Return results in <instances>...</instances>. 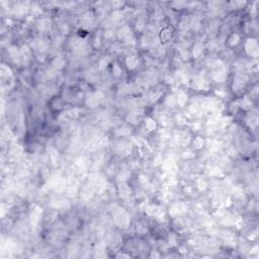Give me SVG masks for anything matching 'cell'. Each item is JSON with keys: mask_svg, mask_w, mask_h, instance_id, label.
Segmentation results:
<instances>
[{"mask_svg": "<svg viewBox=\"0 0 259 259\" xmlns=\"http://www.w3.org/2000/svg\"><path fill=\"white\" fill-rule=\"evenodd\" d=\"M114 223L117 225H119L120 227H123L126 228L129 224V217L128 215L126 214V212L123 209H117V211H114Z\"/></svg>", "mask_w": 259, "mask_h": 259, "instance_id": "6da1fadb", "label": "cell"}, {"mask_svg": "<svg viewBox=\"0 0 259 259\" xmlns=\"http://www.w3.org/2000/svg\"><path fill=\"white\" fill-rule=\"evenodd\" d=\"M102 100H103V94L101 92L97 91L89 94L87 98H86V103L90 107H96V106H98L101 103Z\"/></svg>", "mask_w": 259, "mask_h": 259, "instance_id": "7a4b0ae2", "label": "cell"}, {"mask_svg": "<svg viewBox=\"0 0 259 259\" xmlns=\"http://www.w3.org/2000/svg\"><path fill=\"white\" fill-rule=\"evenodd\" d=\"M247 80H248V78H247L246 75H242V74H238L237 76L235 77L234 79V85H233V88H234V91H239L241 90L244 86H245Z\"/></svg>", "mask_w": 259, "mask_h": 259, "instance_id": "3957f363", "label": "cell"}, {"mask_svg": "<svg viewBox=\"0 0 259 259\" xmlns=\"http://www.w3.org/2000/svg\"><path fill=\"white\" fill-rule=\"evenodd\" d=\"M245 48H246L247 53H248L249 55H251V56H257L258 45H257V42H256L255 40H252V39L247 40Z\"/></svg>", "mask_w": 259, "mask_h": 259, "instance_id": "277c9868", "label": "cell"}, {"mask_svg": "<svg viewBox=\"0 0 259 259\" xmlns=\"http://www.w3.org/2000/svg\"><path fill=\"white\" fill-rule=\"evenodd\" d=\"M8 53H9V56L11 60L14 62V63H18L19 61L21 60V51H18L16 48L14 47H11L9 50H8Z\"/></svg>", "mask_w": 259, "mask_h": 259, "instance_id": "5b68a950", "label": "cell"}, {"mask_svg": "<svg viewBox=\"0 0 259 259\" xmlns=\"http://www.w3.org/2000/svg\"><path fill=\"white\" fill-rule=\"evenodd\" d=\"M41 218H42V209L36 208V209H34L30 215L31 225H38Z\"/></svg>", "mask_w": 259, "mask_h": 259, "instance_id": "8992f818", "label": "cell"}, {"mask_svg": "<svg viewBox=\"0 0 259 259\" xmlns=\"http://www.w3.org/2000/svg\"><path fill=\"white\" fill-rule=\"evenodd\" d=\"M119 192L120 197L122 198H126L130 197L131 194V188L129 187V185H126V183H120L119 186Z\"/></svg>", "mask_w": 259, "mask_h": 259, "instance_id": "52a82bcc", "label": "cell"}, {"mask_svg": "<svg viewBox=\"0 0 259 259\" xmlns=\"http://www.w3.org/2000/svg\"><path fill=\"white\" fill-rule=\"evenodd\" d=\"M139 64V59L137 58L136 56H129L128 58L126 59V65L130 70L132 69H135Z\"/></svg>", "mask_w": 259, "mask_h": 259, "instance_id": "ba28073f", "label": "cell"}, {"mask_svg": "<svg viewBox=\"0 0 259 259\" xmlns=\"http://www.w3.org/2000/svg\"><path fill=\"white\" fill-rule=\"evenodd\" d=\"M52 27V21L49 18H43L39 22V30L42 31H48Z\"/></svg>", "mask_w": 259, "mask_h": 259, "instance_id": "9c48e42d", "label": "cell"}, {"mask_svg": "<svg viewBox=\"0 0 259 259\" xmlns=\"http://www.w3.org/2000/svg\"><path fill=\"white\" fill-rule=\"evenodd\" d=\"M53 188L55 189L56 191H59L61 192L65 189V181L64 179H62V178H57V179H55L54 183H53Z\"/></svg>", "mask_w": 259, "mask_h": 259, "instance_id": "30bf717a", "label": "cell"}, {"mask_svg": "<svg viewBox=\"0 0 259 259\" xmlns=\"http://www.w3.org/2000/svg\"><path fill=\"white\" fill-rule=\"evenodd\" d=\"M171 36H172V33L171 30H169V28H164V30H161L160 33V40L162 43H166L168 41H170L171 40Z\"/></svg>", "mask_w": 259, "mask_h": 259, "instance_id": "8fae6325", "label": "cell"}, {"mask_svg": "<svg viewBox=\"0 0 259 259\" xmlns=\"http://www.w3.org/2000/svg\"><path fill=\"white\" fill-rule=\"evenodd\" d=\"M65 63L66 62H65L64 58H62V57H57V58H55L54 61L52 62V66H53V68L55 70H60V69H62L65 66Z\"/></svg>", "mask_w": 259, "mask_h": 259, "instance_id": "7c38bea8", "label": "cell"}, {"mask_svg": "<svg viewBox=\"0 0 259 259\" xmlns=\"http://www.w3.org/2000/svg\"><path fill=\"white\" fill-rule=\"evenodd\" d=\"M175 98H176V103H178L179 105H184L187 100V94L184 93L183 91H178L177 94L175 95Z\"/></svg>", "mask_w": 259, "mask_h": 259, "instance_id": "4fadbf2b", "label": "cell"}, {"mask_svg": "<svg viewBox=\"0 0 259 259\" xmlns=\"http://www.w3.org/2000/svg\"><path fill=\"white\" fill-rule=\"evenodd\" d=\"M203 46L200 43L194 44L193 48H192V56H193V58L197 59L201 55V53H203Z\"/></svg>", "mask_w": 259, "mask_h": 259, "instance_id": "5bb4252c", "label": "cell"}, {"mask_svg": "<svg viewBox=\"0 0 259 259\" xmlns=\"http://www.w3.org/2000/svg\"><path fill=\"white\" fill-rule=\"evenodd\" d=\"M130 36H132V31H131V28L129 27H123L120 28L119 31V37L120 39L126 40V38H129Z\"/></svg>", "mask_w": 259, "mask_h": 259, "instance_id": "9a60e30c", "label": "cell"}, {"mask_svg": "<svg viewBox=\"0 0 259 259\" xmlns=\"http://www.w3.org/2000/svg\"><path fill=\"white\" fill-rule=\"evenodd\" d=\"M190 17H186V16H184V17H182V18H181V21H180V24H179V27L181 28V30H186V28H187L188 27H190Z\"/></svg>", "mask_w": 259, "mask_h": 259, "instance_id": "2e32d148", "label": "cell"}, {"mask_svg": "<svg viewBox=\"0 0 259 259\" xmlns=\"http://www.w3.org/2000/svg\"><path fill=\"white\" fill-rule=\"evenodd\" d=\"M109 61H110V59H109L108 57H102V58L99 60V63H98V67L100 70H104V69L107 67Z\"/></svg>", "mask_w": 259, "mask_h": 259, "instance_id": "e0dca14e", "label": "cell"}, {"mask_svg": "<svg viewBox=\"0 0 259 259\" xmlns=\"http://www.w3.org/2000/svg\"><path fill=\"white\" fill-rule=\"evenodd\" d=\"M146 128L149 130V131H154L155 129H156V123H155V120L153 119H147L146 120Z\"/></svg>", "mask_w": 259, "mask_h": 259, "instance_id": "ac0fdd59", "label": "cell"}, {"mask_svg": "<svg viewBox=\"0 0 259 259\" xmlns=\"http://www.w3.org/2000/svg\"><path fill=\"white\" fill-rule=\"evenodd\" d=\"M21 54L22 59L28 60V58H30V50L27 47V46H24L21 50Z\"/></svg>", "mask_w": 259, "mask_h": 259, "instance_id": "d6986e66", "label": "cell"}, {"mask_svg": "<svg viewBox=\"0 0 259 259\" xmlns=\"http://www.w3.org/2000/svg\"><path fill=\"white\" fill-rule=\"evenodd\" d=\"M165 104L173 107V106L176 104V98H175V95H168L167 97H166Z\"/></svg>", "mask_w": 259, "mask_h": 259, "instance_id": "ffe728a7", "label": "cell"}, {"mask_svg": "<svg viewBox=\"0 0 259 259\" xmlns=\"http://www.w3.org/2000/svg\"><path fill=\"white\" fill-rule=\"evenodd\" d=\"M203 144H205V142H203V139L200 137H197L195 138V139L193 140V146L195 149H201L203 147Z\"/></svg>", "mask_w": 259, "mask_h": 259, "instance_id": "44dd1931", "label": "cell"}, {"mask_svg": "<svg viewBox=\"0 0 259 259\" xmlns=\"http://www.w3.org/2000/svg\"><path fill=\"white\" fill-rule=\"evenodd\" d=\"M117 133L119 136H129V135L131 134V130L129 128H126V126H122L120 129L117 130Z\"/></svg>", "mask_w": 259, "mask_h": 259, "instance_id": "7402d4cb", "label": "cell"}, {"mask_svg": "<svg viewBox=\"0 0 259 259\" xmlns=\"http://www.w3.org/2000/svg\"><path fill=\"white\" fill-rule=\"evenodd\" d=\"M81 194L85 200H88V198L91 197V195H92V189L90 187H88V186H86V187H84L82 189Z\"/></svg>", "mask_w": 259, "mask_h": 259, "instance_id": "603a6c76", "label": "cell"}, {"mask_svg": "<svg viewBox=\"0 0 259 259\" xmlns=\"http://www.w3.org/2000/svg\"><path fill=\"white\" fill-rule=\"evenodd\" d=\"M239 41H240V37H239L237 34H232V37L229 39V43H230V45H231V46L237 45L239 43Z\"/></svg>", "mask_w": 259, "mask_h": 259, "instance_id": "cb8c5ba5", "label": "cell"}, {"mask_svg": "<svg viewBox=\"0 0 259 259\" xmlns=\"http://www.w3.org/2000/svg\"><path fill=\"white\" fill-rule=\"evenodd\" d=\"M161 96V92L159 91H154V92H151L150 95H149V98L152 102H155L156 100L159 99V97Z\"/></svg>", "mask_w": 259, "mask_h": 259, "instance_id": "d4e9b609", "label": "cell"}, {"mask_svg": "<svg viewBox=\"0 0 259 259\" xmlns=\"http://www.w3.org/2000/svg\"><path fill=\"white\" fill-rule=\"evenodd\" d=\"M25 6H24L22 4H18L17 6H15L14 8V13H17V14H24L25 12Z\"/></svg>", "mask_w": 259, "mask_h": 259, "instance_id": "484cf974", "label": "cell"}, {"mask_svg": "<svg viewBox=\"0 0 259 259\" xmlns=\"http://www.w3.org/2000/svg\"><path fill=\"white\" fill-rule=\"evenodd\" d=\"M190 27L193 28L194 30H197L200 28V21H198L197 18H191L190 19Z\"/></svg>", "mask_w": 259, "mask_h": 259, "instance_id": "4316f807", "label": "cell"}, {"mask_svg": "<svg viewBox=\"0 0 259 259\" xmlns=\"http://www.w3.org/2000/svg\"><path fill=\"white\" fill-rule=\"evenodd\" d=\"M208 186V182L203 179H198L197 180V187L200 189V190H205Z\"/></svg>", "mask_w": 259, "mask_h": 259, "instance_id": "83f0119b", "label": "cell"}, {"mask_svg": "<svg viewBox=\"0 0 259 259\" xmlns=\"http://www.w3.org/2000/svg\"><path fill=\"white\" fill-rule=\"evenodd\" d=\"M113 71H114V76H116V77H119L120 75V73H122V70L120 69L119 65H117V64H116L114 66Z\"/></svg>", "mask_w": 259, "mask_h": 259, "instance_id": "f1b7e54d", "label": "cell"}, {"mask_svg": "<svg viewBox=\"0 0 259 259\" xmlns=\"http://www.w3.org/2000/svg\"><path fill=\"white\" fill-rule=\"evenodd\" d=\"M144 27H145V24H144V21H138L136 22V28L138 30H142Z\"/></svg>", "mask_w": 259, "mask_h": 259, "instance_id": "f546056e", "label": "cell"}, {"mask_svg": "<svg viewBox=\"0 0 259 259\" xmlns=\"http://www.w3.org/2000/svg\"><path fill=\"white\" fill-rule=\"evenodd\" d=\"M123 17V13L120 12V11H116L114 14H113V18L116 19V21H117V19H120Z\"/></svg>", "mask_w": 259, "mask_h": 259, "instance_id": "4dcf8cb0", "label": "cell"}, {"mask_svg": "<svg viewBox=\"0 0 259 259\" xmlns=\"http://www.w3.org/2000/svg\"><path fill=\"white\" fill-rule=\"evenodd\" d=\"M111 36H114L113 30H106L105 33H104V37H105V38L108 39V38H110Z\"/></svg>", "mask_w": 259, "mask_h": 259, "instance_id": "1f68e13d", "label": "cell"}]
</instances>
